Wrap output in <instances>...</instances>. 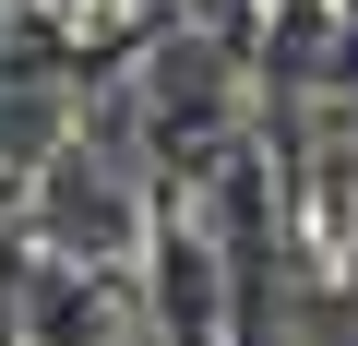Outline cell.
<instances>
[{
  "instance_id": "1",
  "label": "cell",
  "mask_w": 358,
  "mask_h": 346,
  "mask_svg": "<svg viewBox=\"0 0 358 346\" xmlns=\"http://www.w3.org/2000/svg\"><path fill=\"white\" fill-rule=\"evenodd\" d=\"M36 215H48V239H60L72 263H120V251H131V227H143V215H131V192L108 180L96 155H60V167H48Z\"/></svg>"
}]
</instances>
